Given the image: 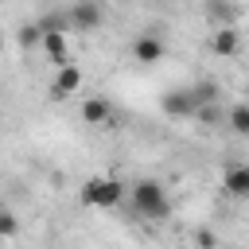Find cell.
I'll list each match as a JSON object with an SVG mask.
<instances>
[{"instance_id":"3","label":"cell","mask_w":249,"mask_h":249,"mask_svg":"<svg viewBox=\"0 0 249 249\" xmlns=\"http://www.w3.org/2000/svg\"><path fill=\"white\" fill-rule=\"evenodd\" d=\"M160 109H163V117H171V121H187V117L198 113V97H195L191 86H175V89H167V93L160 97Z\"/></svg>"},{"instance_id":"20","label":"cell","mask_w":249,"mask_h":249,"mask_svg":"<svg viewBox=\"0 0 249 249\" xmlns=\"http://www.w3.org/2000/svg\"><path fill=\"white\" fill-rule=\"evenodd\" d=\"M0 54H4V39H0Z\"/></svg>"},{"instance_id":"4","label":"cell","mask_w":249,"mask_h":249,"mask_svg":"<svg viewBox=\"0 0 249 249\" xmlns=\"http://www.w3.org/2000/svg\"><path fill=\"white\" fill-rule=\"evenodd\" d=\"M105 23V0H74L70 4V31H97Z\"/></svg>"},{"instance_id":"7","label":"cell","mask_w":249,"mask_h":249,"mask_svg":"<svg viewBox=\"0 0 249 249\" xmlns=\"http://www.w3.org/2000/svg\"><path fill=\"white\" fill-rule=\"evenodd\" d=\"M202 12H206V19L214 27H237V19H241V8L233 0H206Z\"/></svg>"},{"instance_id":"14","label":"cell","mask_w":249,"mask_h":249,"mask_svg":"<svg viewBox=\"0 0 249 249\" xmlns=\"http://www.w3.org/2000/svg\"><path fill=\"white\" fill-rule=\"evenodd\" d=\"M16 39H19V47H23V51H35V47H43V23H39V19H35V23H23Z\"/></svg>"},{"instance_id":"19","label":"cell","mask_w":249,"mask_h":249,"mask_svg":"<svg viewBox=\"0 0 249 249\" xmlns=\"http://www.w3.org/2000/svg\"><path fill=\"white\" fill-rule=\"evenodd\" d=\"M43 4H62V0H43Z\"/></svg>"},{"instance_id":"9","label":"cell","mask_w":249,"mask_h":249,"mask_svg":"<svg viewBox=\"0 0 249 249\" xmlns=\"http://www.w3.org/2000/svg\"><path fill=\"white\" fill-rule=\"evenodd\" d=\"M210 51H214L218 58L237 54V51H241V35H237V27H214V31H210Z\"/></svg>"},{"instance_id":"17","label":"cell","mask_w":249,"mask_h":249,"mask_svg":"<svg viewBox=\"0 0 249 249\" xmlns=\"http://www.w3.org/2000/svg\"><path fill=\"white\" fill-rule=\"evenodd\" d=\"M16 233H19V218L8 206H0V237H16Z\"/></svg>"},{"instance_id":"12","label":"cell","mask_w":249,"mask_h":249,"mask_svg":"<svg viewBox=\"0 0 249 249\" xmlns=\"http://www.w3.org/2000/svg\"><path fill=\"white\" fill-rule=\"evenodd\" d=\"M226 124L233 136H249V101H237L233 109H226Z\"/></svg>"},{"instance_id":"18","label":"cell","mask_w":249,"mask_h":249,"mask_svg":"<svg viewBox=\"0 0 249 249\" xmlns=\"http://www.w3.org/2000/svg\"><path fill=\"white\" fill-rule=\"evenodd\" d=\"M195 241H198V245H214V241H218V237H214V233H210V230H198V233H195Z\"/></svg>"},{"instance_id":"16","label":"cell","mask_w":249,"mask_h":249,"mask_svg":"<svg viewBox=\"0 0 249 249\" xmlns=\"http://www.w3.org/2000/svg\"><path fill=\"white\" fill-rule=\"evenodd\" d=\"M191 89H195L198 105H206V101H218V93H222V89H218V82H210V78H206V82H195Z\"/></svg>"},{"instance_id":"1","label":"cell","mask_w":249,"mask_h":249,"mask_svg":"<svg viewBox=\"0 0 249 249\" xmlns=\"http://www.w3.org/2000/svg\"><path fill=\"white\" fill-rule=\"evenodd\" d=\"M132 210L140 214V218H152V222H163V218H171V198H167V191L156 183V179H140V183H132Z\"/></svg>"},{"instance_id":"11","label":"cell","mask_w":249,"mask_h":249,"mask_svg":"<svg viewBox=\"0 0 249 249\" xmlns=\"http://www.w3.org/2000/svg\"><path fill=\"white\" fill-rule=\"evenodd\" d=\"M82 121H86V124H109V121H113L109 101H101V97H86V101H82Z\"/></svg>"},{"instance_id":"10","label":"cell","mask_w":249,"mask_h":249,"mask_svg":"<svg viewBox=\"0 0 249 249\" xmlns=\"http://www.w3.org/2000/svg\"><path fill=\"white\" fill-rule=\"evenodd\" d=\"M43 51L54 66L70 62V43H66V31H43Z\"/></svg>"},{"instance_id":"8","label":"cell","mask_w":249,"mask_h":249,"mask_svg":"<svg viewBox=\"0 0 249 249\" xmlns=\"http://www.w3.org/2000/svg\"><path fill=\"white\" fill-rule=\"evenodd\" d=\"M222 187L230 198H249V163H230L222 171Z\"/></svg>"},{"instance_id":"13","label":"cell","mask_w":249,"mask_h":249,"mask_svg":"<svg viewBox=\"0 0 249 249\" xmlns=\"http://www.w3.org/2000/svg\"><path fill=\"white\" fill-rule=\"evenodd\" d=\"M39 23H43V31H70V8L58 4V8H51Z\"/></svg>"},{"instance_id":"21","label":"cell","mask_w":249,"mask_h":249,"mask_svg":"<svg viewBox=\"0 0 249 249\" xmlns=\"http://www.w3.org/2000/svg\"><path fill=\"white\" fill-rule=\"evenodd\" d=\"M113 4H128V0H113Z\"/></svg>"},{"instance_id":"5","label":"cell","mask_w":249,"mask_h":249,"mask_svg":"<svg viewBox=\"0 0 249 249\" xmlns=\"http://www.w3.org/2000/svg\"><path fill=\"white\" fill-rule=\"evenodd\" d=\"M163 54H167V43H163V35H160L156 27H148L144 35H136V39H132V58H136V62L152 66V62H160Z\"/></svg>"},{"instance_id":"15","label":"cell","mask_w":249,"mask_h":249,"mask_svg":"<svg viewBox=\"0 0 249 249\" xmlns=\"http://www.w3.org/2000/svg\"><path fill=\"white\" fill-rule=\"evenodd\" d=\"M195 121H202V124H222V121H226V109H222L218 101H206V105H198Z\"/></svg>"},{"instance_id":"2","label":"cell","mask_w":249,"mask_h":249,"mask_svg":"<svg viewBox=\"0 0 249 249\" xmlns=\"http://www.w3.org/2000/svg\"><path fill=\"white\" fill-rule=\"evenodd\" d=\"M121 198H124V183L121 179L93 175V179L82 183V202L93 206V210H113V206H121Z\"/></svg>"},{"instance_id":"6","label":"cell","mask_w":249,"mask_h":249,"mask_svg":"<svg viewBox=\"0 0 249 249\" xmlns=\"http://www.w3.org/2000/svg\"><path fill=\"white\" fill-rule=\"evenodd\" d=\"M78 86H82V70L74 66V62H62L58 70H54V82H51V97L54 101H62V97H70V93H78Z\"/></svg>"}]
</instances>
